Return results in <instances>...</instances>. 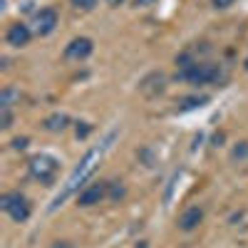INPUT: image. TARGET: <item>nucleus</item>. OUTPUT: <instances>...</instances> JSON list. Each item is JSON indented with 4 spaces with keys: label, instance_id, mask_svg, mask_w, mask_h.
<instances>
[{
    "label": "nucleus",
    "instance_id": "39448f33",
    "mask_svg": "<svg viewBox=\"0 0 248 248\" xmlns=\"http://www.w3.org/2000/svg\"><path fill=\"white\" fill-rule=\"evenodd\" d=\"M107 196V181H90V186L79 191L77 206H94Z\"/></svg>",
    "mask_w": 248,
    "mask_h": 248
},
{
    "label": "nucleus",
    "instance_id": "dca6fc26",
    "mask_svg": "<svg viewBox=\"0 0 248 248\" xmlns=\"http://www.w3.org/2000/svg\"><path fill=\"white\" fill-rule=\"evenodd\" d=\"M0 127H3V129L13 127V112L10 109H0Z\"/></svg>",
    "mask_w": 248,
    "mask_h": 248
},
{
    "label": "nucleus",
    "instance_id": "7ed1b4c3",
    "mask_svg": "<svg viewBox=\"0 0 248 248\" xmlns=\"http://www.w3.org/2000/svg\"><path fill=\"white\" fill-rule=\"evenodd\" d=\"M28 169H30V176L37 179L40 184H52L57 174V159H52L50 154H35L28 161Z\"/></svg>",
    "mask_w": 248,
    "mask_h": 248
},
{
    "label": "nucleus",
    "instance_id": "1a4fd4ad",
    "mask_svg": "<svg viewBox=\"0 0 248 248\" xmlns=\"http://www.w3.org/2000/svg\"><path fill=\"white\" fill-rule=\"evenodd\" d=\"M201 221H203V209L201 206H191V209H186L179 216V229L181 231H194Z\"/></svg>",
    "mask_w": 248,
    "mask_h": 248
},
{
    "label": "nucleus",
    "instance_id": "f03ea898",
    "mask_svg": "<svg viewBox=\"0 0 248 248\" xmlns=\"http://www.w3.org/2000/svg\"><path fill=\"white\" fill-rule=\"evenodd\" d=\"M0 209H3L13 221H17V223L28 221L30 218V211H32L28 196L20 194V191H8V194L0 196Z\"/></svg>",
    "mask_w": 248,
    "mask_h": 248
},
{
    "label": "nucleus",
    "instance_id": "6e6552de",
    "mask_svg": "<svg viewBox=\"0 0 248 248\" xmlns=\"http://www.w3.org/2000/svg\"><path fill=\"white\" fill-rule=\"evenodd\" d=\"M141 94H147V97H156L161 94L164 90H167V77H164L161 72H152L141 79V85H139Z\"/></svg>",
    "mask_w": 248,
    "mask_h": 248
},
{
    "label": "nucleus",
    "instance_id": "412c9836",
    "mask_svg": "<svg viewBox=\"0 0 248 248\" xmlns=\"http://www.w3.org/2000/svg\"><path fill=\"white\" fill-rule=\"evenodd\" d=\"M52 248H72V246H70V243H67V241H57V243H55V246H52Z\"/></svg>",
    "mask_w": 248,
    "mask_h": 248
},
{
    "label": "nucleus",
    "instance_id": "20e7f679",
    "mask_svg": "<svg viewBox=\"0 0 248 248\" xmlns=\"http://www.w3.org/2000/svg\"><path fill=\"white\" fill-rule=\"evenodd\" d=\"M57 28V10L55 8H40L32 15V30L37 35H50Z\"/></svg>",
    "mask_w": 248,
    "mask_h": 248
},
{
    "label": "nucleus",
    "instance_id": "ddd939ff",
    "mask_svg": "<svg viewBox=\"0 0 248 248\" xmlns=\"http://www.w3.org/2000/svg\"><path fill=\"white\" fill-rule=\"evenodd\" d=\"M124 194H127V189H124L122 181H109V184H107V196H109L112 201L124 199Z\"/></svg>",
    "mask_w": 248,
    "mask_h": 248
},
{
    "label": "nucleus",
    "instance_id": "4be33fe9",
    "mask_svg": "<svg viewBox=\"0 0 248 248\" xmlns=\"http://www.w3.org/2000/svg\"><path fill=\"white\" fill-rule=\"evenodd\" d=\"M124 3V0H107V5H112V8H119Z\"/></svg>",
    "mask_w": 248,
    "mask_h": 248
},
{
    "label": "nucleus",
    "instance_id": "0eeeda50",
    "mask_svg": "<svg viewBox=\"0 0 248 248\" xmlns=\"http://www.w3.org/2000/svg\"><path fill=\"white\" fill-rule=\"evenodd\" d=\"M32 37V30L25 25V23H13L5 32V43L13 45V47H25Z\"/></svg>",
    "mask_w": 248,
    "mask_h": 248
},
{
    "label": "nucleus",
    "instance_id": "2eb2a0df",
    "mask_svg": "<svg viewBox=\"0 0 248 248\" xmlns=\"http://www.w3.org/2000/svg\"><path fill=\"white\" fill-rule=\"evenodd\" d=\"M70 3H72L77 10H94V8H97V0H70Z\"/></svg>",
    "mask_w": 248,
    "mask_h": 248
},
{
    "label": "nucleus",
    "instance_id": "423d86ee",
    "mask_svg": "<svg viewBox=\"0 0 248 248\" xmlns=\"http://www.w3.org/2000/svg\"><path fill=\"white\" fill-rule=\"evenodd\" d=\"M92 50H94V43L90 37H75L65 47V57L67 60H87L92 55Z\"/></svg>",
    "mask_w": 248,
    "mask_h": 248
},
{
    "label": "nucleus",
    "instance_id": "4468645a",
    "mask_svg": "<svg viewBox=\"0 0 248 248\" xmlns=\"http://www.w3.org/2000/svg\"><path fill=\"white\" fill-rule=\"evenodd\" d=\"M231 159H236V161H243V159H248V141H241V144H236V147H233V152H231Z\"/></svg>",
    "mask_w": 248,
    "mask_h": 248
},
{
    "label": "nucleus",
    "instance_id": "f3484780",
    "mask_svg": "<svg viewBox=\"0 0 248 248\" xmlns=\"http://www.w3.org/2000/svg\"><path fill=\"white\" fill-rule=\"evenodd\" d=\"M90 132H92V127H90L87 122H79V124H77V137H79V139H85Z\"/></svg>",
    "mask_w": 248,
    "mask_h": 248
},
{
    "label": "nucleus",
    "instance_id": "f8f14e48",
    "mask_svg": "<svg viewBox=\"0 0 248 248\" xmlns=\"http://www.w3.org/2000/svg\"><path fill=\"white\" fill-rule=\"evenodd\" d=\"M15 102H20V90L3 87V92H0V109H10Z\"/></svg>",
    "mask_w": 248,
    "mask_h": 248
},
{
    "label": "nucleus",
    "instance_id": "aec40b11",
    "mask_svg": "<svg viewBox=\"0 0 248 248\" xmlns=\"http://www.w3.org/2000/svg\"><path fill=\"white\" fill-rule=\"evenodd\" d=\"M154 3H159V0H134L137 8H149V5H154Z\"/></svg>",
    "mask_w": 248,
    "mask_h": 248
},
{
    "label": "nucleus",
    "instance_id": "9b49d317",
    "mask_svg": "<svg viewBox=\"0 0 248 248\" xmlns=\"http://www.w3.org/2000/svg\"><path fill=\"white\" fill-rule=\"evenodd\" d=\"M209 97L206 94H191V97H181L179 99V109L181 112H189V109H196V107H203Z\"/></svg>",
    "mask_w": 248,
    "mask_h": 248
},
{
    "label": "nucleus",
    "instance_id": "9d476101",
    "mask_svg": "<svg viewBox=\"0 0 248 248\" xmlns=\"http://www.w3.org/2000/svg\"><path fill=\"white\" fill-rule=\"evenodd\" d=\"M67 124H70V117L62 114V112H57V114H50V117L45 119V129H47V132H62Z\"/></svg>",
    "mask_w": 248,
    "mask_h": 248
},
{
    "label": "nucleus",
    "instance_id": "5701e85b",
    "mask_svg": "<svg viewBox=\"0 0 248 248\" xmlns=\"http://www.w3.org/2000/svg\"><path fill=\"white\" fill-rule=\"evenodd\" d=\"M243 67H246V72H248V57L243 60Z\"/></svg>",
    "mask_w": 248,
    "mask_h": 248
},
{
    "label": "nucleus",
    "instance_id": "6ab92c4d",
    "mask_svg": "<svg viewBox=\"0 0 248 248\" xmlns=\"http://www.w3.org/2000/svg\"><path fill=\"white\" fill-rule=\"evenodd\" d=\"M28 137H17V139H13V149H25L28 147Z\"/></svg>",
    "mask_w": 248,
    "mask_h": 248
},
{
    "label": "nucleus",
    "instance_id": "a211bd4d",
    "mask_svg": "<svg viewBox=\"0 0 248 248\" xmlns=\"http://www.w3.org/2000/svg\"><path fill=\"white\" fill-rule=\"evenodd\" d=\"M233 3H236V0H211V5L216 10H226V8H231Z\"/></svg>",
    "mask_w": 248,
    "mask_h": 248
},
{
    "label": "nucleus",
    "instance_id": "f257e3e1",
    "mask_svg": "<svg viewBox=\"0 0 248 248\" xmlns=\"http://www.w3.org/2000/svg\"><path fill=\"white\" fill-rule=\"evenodd\" d=\"M174 77L181 79V82H191V85H214V82L223 79V70H221V65H216V62L196 60L194 65L184 67V70H176Z\"/></svg>",
    "mask_w": 248,
    "mask_h": 248
}]
</instances>
